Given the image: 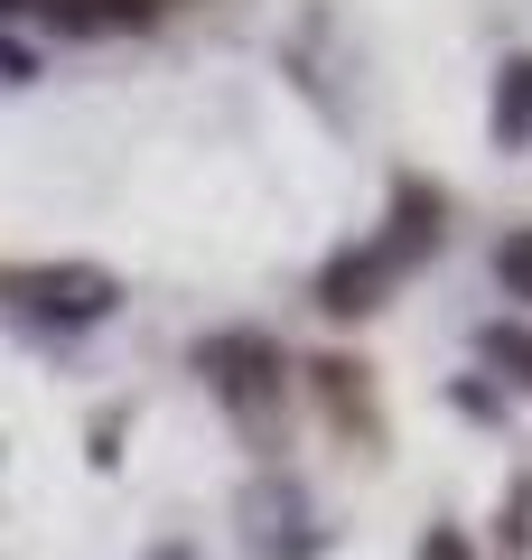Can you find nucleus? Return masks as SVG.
<instances>
[{"label":"nucleus","mask_w":532,"mask_h":560,"mask_svg":"<svg viewBox=\"0 0 532 560\" xmlns=\"http://www.w3.org/2000/svg\"><path fill=\"white\" fill-rule=\"evenodd\" d=\"M495 280H505V300H532V224L495 243Z\"/></svg>","instance_id":"423d86ee"},{"label":"nucleus","mask_w":532,"mask_h":560,"mask_svg":"<svg viewBox=\"0 0 532 560\" xmlns=\"http://www.w3.org/2000/svg\"><path fill=\"white\" fill-rule=\"evenodd\" d=\"M383 290H393V261L383 253H346L317 271V308H336V318H365V308H383Z\"/></svg>","instance_id":"7ed1b4c3"},{"label":"nucleus","mask_w":532,"mask_h":560,"mask_svg":"<svg viewBox=\"0 0 532 560\" xmlns=\"http://www.w3.org/2000/svg\"><path fill=\"white\" fill-rule=\"evenodd\" d=\"M0 290L28 318H57V327H94V318L122 308V280L94 271V261H28V271H0Z\"/></svg>","instance_id":"f257e3e1"},{"label":"nucleus","mask_w":532,"mask_h":560,"mask_svg":"<svg viewBox=\"0 0 532 560\" xmlns=\"http://www.w3.org/2000/svg\"><path fill=\"white\" fill-rule=\"evenodd\" d=\"M197 364H206V383H216L224 401H271L280 393V355L262 337H206Z\"/></svg>","instance_id":"f03ea898"},{"label":"nucleus","mask_w":532,"mask_h":560,"mask_svg":"<svg viewBox=\"0 0 532 560\" xmlns=\"http://www.w3.org/2000/svg\"><path fill=\"white\" fill-rule=\"evenodd\" d=\"M486 355L505 364L513 383H532V327H486Z\"/></svg>","instance_id":"0eeeda50"},{"label":"nucleus","mask_w":532,"mask_h":560,"mask_svg":"<svg viewBox=\"0 0 532 560\" xmlns=\"http://www.w3.org/2000/svg\"><path fill=\"white\" fill-rule=\"evenodd\" d=\"M495 140H532V57H513L495 84Z\"/></svg>","instance_id":"20e7f679"},{"label":"nucleus","mask_w":532,"mask_h":560,"mask_svg":"<svg viewBox=\"0 0 532 560\" xmlns=\"http://www.w3.org/2000/svg\"><path fill=\"white\" fill-rule=\"evenodd\" d=\"M57 20L66 28H150L159 0H57Z\"/></svg>","instance_id":"39448f33"},{"label":"nucleus","mask_w":532,"mask_h":560,"mask_svg":"<svg viewBox=\"0 0 532 560\" xmlns=\"http://www.w3.org/2000/svg\"><path fill=\"white\" fill-rule=\"evenodd\" d=\"M420 560H476V541L458 533V523H430V533H420Z\"/></svg>","instance_id":"6e6552de"},{"label":"nucleus","mask_w":532,"mask_h":560,"mask_svg":"<svg viewBox=\"0 0 532 560\" xmlns=\"http://www.w3.org/2000/svg\"><path fill=\"white\" fill-rule=\"evenodd\" d=\"M0 10H28V0H0Z\"/></svg>","instance_id":"1a4fd4ad"}]
</instances>
